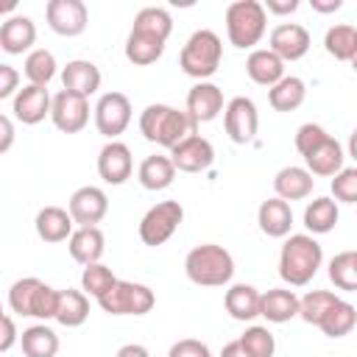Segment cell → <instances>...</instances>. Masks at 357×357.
Instances as JSON below:
<instances>
[{
  "label": "cell",
  "mask_w": 357,
  "mask_h": 357,
  "mask_svg": "<svg viewBox=\"0 0 357 357\" xmlns=\"http://www.w3.org/2000/svg\"><path fill=\"white\" fill-rule=\"evenodd\" d=\"M139 134L162 148H176L190 134H198V126L190 120L187 112H178L167 103H151L139 114Z\"/></svg>",
  "instance_id": "6da1fadb"
},
{
  "label": "cell",
  "mask_w": 357,
  "mask_h": 357,
  "mask_svg": "<svg viewBox=\"0 0 357 357\" xmlns=\"http://www.w3.org/2000/svg\"><path fill=\"white\" fill-rule=\"evenodd\" d=\"M324 262V248L312 234H290L279 251V276L290 287H304L312 282Z\"/></svg>",
  "instance_id": "7a4b0ae2"
},
{
  "label": "cell",
  "mask_w": 357,
  "mask_h": 357,
  "mask_svg": "<svg viewBox=\"0 0 357 357\" xmlns=\"http://www.w3.org/2000/svg\"><path fill=\"white\" fill-rule=\"evenodd\" d=\"M184 273L192 284L201 287H223L234 276V259L231 254L218 243L195 245L184 259Z\"/></svg>",
  "instance_id": "3957f363"
},
{
  "label": "cell",
  "mask_w": 357,
  "mask_h": 357,
  "mask_svg": "<svg viewBox=\"0 0 357 357\" xmlns=\"http://www.w3.org/2000/svg\"><path fill=\"white\" fill-rule=\"evenodd\" d=\"M223 59V42L215 31L201 28L195 33H190V39L184 42L181 53H178V67L184 75L195 78V81H209Z\"/></svg>",
  "instance_id": "277c9868"
},
{
  "label": "cell",
  "mask_w": 357,
  "mask_h": 357,
  "mask_svg": "<svg viewBox=\"0 0 357 357\" xmlns=\"http://www.w3.org/2000/svg\"><path fill=\"white\" fill-rule=\"evenodd\" d=\"M268 31V14L259 0H234L226 6V36L234 47L245 50L259 45Z\"/></svg>",
  "instance_id": "5b68a950"
},
{
  "label": "cell",
  "mask_w": 357,
  "mask_h": 357,
  "mask_svg": "<svg viewBox=\"0 0 357 357\" xmlns=\"http://www.w3.org/2000/svg\"><path fill=\"white\" fill-rule=\"evenodd\" d=\"M56 301H59V290H53L50 284H45L36 276H25L17 279L8 287V307L17 315H28V318H39V321H50L56 315Z\"/></svg>",
  "instance_id": "8992f818"
},
{
  "label": "cell",
  "mask_w": 357,
  "mask_h": 357,
  "mask_svg": "<svg viewBox=\"0 0 357 357\" xmlns=\"http://www.w3.org/2000/svg\"><path fill=\"white\" fill-rule=\"evenodd\" d=\"M98 304L109 315H148L156 304V296L148 284L117 279L114 287L98 298Z\"/></svg>",
  "instance_id": "52a82bcc"
},
{
  "label": "cell",
  "mask_w": 357,
  "mask_h": 357,
  "mask_svg": "<svg viewBox=\"0 0 357 357\" xmlns=\"http://www.w3.org/2000/svg\"><path fill=\"white\" fill-rule=\"evenodd\" d=\"M181 220H184V206L178 201H159V204H153L142 215V220H139V240L145 245H151V248L165 245L178 231Z\"/></svg>",
  "instance_id": "ba28073f"
},
{
  "label": "cell",
  "mask_w": 357,
  "mask_h": 357,
  "mask_svg": "<svg viewBox=\"0 0 357 357\" xmlns=\"http://www.w3.org/2000/svg\"><path fill=\"white\" fill-rule=\"evenodd\" d=\"M95 128L106 139H117L131 123V100L123 92H103L92 109Z\"/></svg>",
  "instance_id": "9c48e42d"
},
{
  "label": "cell",
  "mask_w": 357,
  "mask_h": 357,
  "mask_svg": "<svg viewBox=\"0 0 357 357\" xmlns=\"http://www.w3.org/2000/svg\"><path fill=\"white\" fill-rule=\"evenodd\" d=\"M223 128H226L229 139L237 142V145L254 142L257 128H259V114H257L254 100L245 98V95L231 98V100L223 106Z\"/></svg>",
  "instance_id": "30bf717a"
},
{
  "label": "cell",
  "mask_w": 357,
  "mask_h": 357,
  "mask_svg": "<svg viewBox=\"0 0 357 357\" xmlns=\"http://www.w3.org/2000/svg\"><path fill=\"white\" fill-rule=\"evenodd\" d=\"M50 120L61 134H78L89 123V100L61 89L59 95L50 98Z\"/></svg>",
  "instance_id": "8fae6325"
},
{
  "label": "cell",
  "mask_w": 357,
  "mask_h": 357,
  "mask_svg": "<svg viewBox=\"0 0 357 357\" xmlns=\"http://www.w3.org/2000/svg\"><path fill=\"white\" fill-rule=\"evenodd\" d=\"M45 17L50 31L59 36H81L89 22V11L84 0H47Z\"/></svg>",
  "instance_id": "7c38bea8"
},
{
  "label": "cell",
  "mask_w": 357,
  "mask_h": 357,
  "mask_svg": "<svg viewBox=\"0 0 357 357\" xmlns=\"http://www.w3.org/2000/svg\"><path fill=\"white\" fill-rule=\"evenodd\" d=\"M170 162H173V167L178 173H204L215 162V148H212V142L206 137L190 134L176 148H170Z\"/></svg>",
  "instance_id": "4fadbf2b"
},
{
  "label": "cell",
  "mask_w": 357,
  "mask_h": 357,
  "mask_svg": "<svg viewBox=\"0 0 357 357\" xmlns=\"http://www.w3.org/2000/svg\"><path fill=\"white\" fill-rule=\"evenodd\" d=\"M134 173V156H131V148L120 139H109L100 153H98V176L112 184V187H120L131 178Z\"/></svg>",
  "instance_id": "5bb4252c"
},
{
  "label": "cell",
  "mask_w": 357,
  "mask_h": 357,
  "mask_svg": "<svg viewBox=\"0 0 357 357\" xmlns=\"http://www.w3.org/2000/svg\"><path fill=\"white\" fill-rule=\"evenodd\" d=\"M312 39H310V31L298 22H282L271 31L268 36V50L276 53L282 61H298L307 56Z\"/></svg>",
  "instance_id": "9a60e30c"
},
{
  "label": "cell",
  "mask_w": 357,
  "mask_h": 357,
  "mask_svg": "<svg viewBox=\"0 0 357 357\" xmlns=\"http://www.w3.org/2000/svg\"><path fill=\"white\" fill-rule=\"evenodd\" d=\"M67 212H70L73 223H78V226H98L109 212V198L100 187H92V184L78 187L70 195Z\"/></svg>",
  "instance_id": "2e32d148"
},
{
  "label": "cell",
  "mask_w": 357,
  "mask_h": 357,
  "mask_svg": "<svg viewBox=\"0 0 357 357\" xmlns=\"http://www.w3.org/2000/svg\"><path fill=\"white\" fill-rule=\"evenodd\" d=\"M223 92L218 84L212 81H198L190 92H187V114L190 120L198 126V123H209L215 120L220 112H223Z\"/></svg>",
  "instance_id": "e0dca14e"
},
{
  "label": "cell",
  "mask_w": 357,
  "mask_h": 357,
  "mask_svg": "<svg viewBox=\"0 0 357 357\" xmlns=\"http://www.w3.org/2000/svg\"><path fill=\"white\" fill-rule=\"evenodd\" d=\"M14 117L22 126H36L45 117H50V92H47V86L25 84L22 89H17V95H14Z\"/></svg>",
  "instance_id": "ac0fdd59"
},
{
  "label": "cell",
  "mask_w": 357,
  "mask_h": 357,
  "mask_svg": "<svg viewBox=\"0 0 357 357\" xmlns=\"http://www.w3.org/2000/svg\"><path fill=\"white\" fill-rule=\"evenodd\" d=\"M36 42V25L31 17L25 14H11L8 20H3L0 25V50L11 53V56H22L25 50L31 53Z\"/></svg>",
  "instance_id": "d6986e66"
},
{
  "label": "cell",
  "mask_w": 357,
  "mask_h": 357,
  "mask_svg": "<svg viewBox=\"0 0 357 357\" xmlns=\"http://www.w3.org/2000/svg\"><path fill=\"white\" fill-rule=\"evenodd\" d=\"M100 78L103 75H100L98 64H92L86 59H73V61H67L61 67V84H64V89L67 92H75V95H81L86 100H89V95H95L100 89Z\"/></svg>",
  "instance_id": "ffe728a7"
},
{
  "label": "cell",
  "mask_w": 357,
  "mask_h": 357,
  "mask_svg": "<svg viewBox=\"0 0 357 357\" xmlns=\"http://www.w3.org/2000/svg\"><path fill=\"white\" fill-rule=\"evenodd\" d=\"M67 251L78 265L100 262V257L106 251V237H103V231L98 226H78L67 237Z\"/></svg>",
  "instance_id": "44dd1931"
},
{
  "label": "cell",
  "mask_w": 357,
  "mask_h": 357,
  "mask_svg": "<svg viewBox=\"0 0 357 357\" xmlns=\"http://www.w3.org/2000/svg\"><path fill=\"white\" fill-rule=\"evenodd\" d=\"M343 162H346V153H343V145L335 139V137H326L315 151H310L304 156V170L310 176H321V178H332L335 173L343 170Z\"/></svg>",
  "instance_id": "7402d4cb"
},
{
  "label": "cell",
  "mask_w": 357,
  "mask_h": 357,
  "mask_svg": "<svg viewBox=\"0 0 357 357\" xmlns=\"http://www.w3.org/2000/svg\"><path fill=\"white\" fill-rule=\"evenodd\" d=\"M312 187L315 178L298 165H287L273 176V192L282 201H304L312 195Z\"/></svg>",
  "instance_id": "603a6c76"
},
{
  "label": "cell",
  "mask_w": 357,
  "mask_h": 357,
  "mask_svg": "<svg viewBox=\"0 0 357 357\" xmlns=\"http://www.w3.org/2000/svg\"><path fill=\"white\" fill-rule=\"evenodd\" d=\"M257 223H259V231L268 234V237H287L290 234V226H293V209L287 201L282 198H268L259 204L257 209Z\"/></svg>",
  "instance_id": "cb8c5ba5"
},
{
  "label": "cell",
  "mask_w": 357,
  "mask_h": 357,
  "mask_svg": "<svg viewBox=\"0 0 357 357\" xmlns=\"http://www.w3.org/2000/svg\"><path fill=\"white\" fill-rule=\"evenodd\" d=\"M259 315L271 324H287L298 315V296L287 287H271L268 293H259Z\"/></svg>",
  "instance_id": "d4e9b609"
},
{
  "label": "cell",
  "mask_w": 357,
  "mask_h": 357,
  "mask_svg": "<svg viewBox=\"0 0 357 357\" xmlns=\"http://www.w3.org/2000/svg\"><path fill=\"white\" fill-rule=\"evenodd\" d=\"M245 73H248V78H251L254 84L271 89L276 81L284 78V61H282L276 53H271L268 47H257V50H251L248 59H245Z\"/></svg>",
  "instance_id": "484cf974"
},
{
  "label": "cell",
  "mask_w": 357,
  "mask_h": 357,
  "mask_svg": "<svg viewBox=\"0 0 357 357\" xmlns=\"http://www.w3.org/2000/svg\"><path fill=\"white\" fill-rule=\"evenodd\" d=\"M33 226H36L39 240H45V243H64L73 234L75 223H73L67 209H61V206H42L36 212Z\"/></svg>",
  "instance_id": "4316f807"
},
{
  "label": "cell",
  "mask_w": 357,
  "mask_h": 357,
  "mask_svg": "<svg viewBox=\"0 0 357 357\" xmlns=\"http://www.w3.org/2000/svg\"><path fill=\"white\" fill-rule=\"evenodd\" d=\"M223 307L234 321H254L259 315V290L254 284H231L223 296Z\"/></svg>",
  "instance_id": "83f0119b"
},
{
  "label": "cell",
  "mask_w": 357,
  "mask_h": 357,
  "mask_svg": "<svg viewBox=\"0 0 357 357\" xmlns=\"http://www.w3.org/2000/svg\"><path fill=\"white\" fill-rule=\"evenodd\" d=\"M137 178L145 190L151 192H159V190H167L176 178V167L170 162V156H162V153H153V156H145L139 170H137Z\"/></svg>",
  "instance_id": "f1b7e54d"
},
{
  "label": "cell",
  "mask_w": 357,
  "mask_h": 357,
  "mask_svg": "<svg viewBox=\"0 0 357 357\" xmlns=\"http://www.w3.org/2000/svg\"><path fill=\"white\" fill-rule=\"evenodd\" d=\"M89 318V296H84L81 290H59V301H56V315L53 321H59L67 329L81 326Z\"/></svg>",
  "instance_id": "f546056e"
},
{
  "label": "cell",
  "mask_w": 357,
  "mask_h": 357,
  "mask_svg": "<svg viewBox=\"0 0 357 357\" xmlns=\"http://www.w3.org/2000/svg\"><path fill=\"white\" fill-rule=\"evenodd\" d=\"M307 98V84L298 75H284L268 89V100L276 112H296Z\"/></svg>",
  "instance_id": "4dcf8cb0"
},
{
  "label": "cell",
  "mask_w": 357,
  "mask_h": 357,
  "mask_svg": "<svg viewBox=\"0 0 357 357\" xmlns=\"http://www.w3.org/2000/svg\"><path fill=\"white\" fill-rule=\"evenodd\" d=\"M337 218H340L337 201H332V198H326V195L310 201L307 209H304L307 234H329V231L337 226Z\"/></svg>",
  "instance_id": "1f68e13d"
},
{
  "label": "cell",
  "mask_w": 357,
  "mask_h": 357,
  "mask_svg": "<svg viewBox=\"0 0 357 357\" xmlns=\"http://www.w3.org/2000/svg\"><path fill=\"white\" fill-rule=\"evenodd\" d=\"M20 346L25 357H56L59 354V335L47 324H33L22 329Z\"/></svg>",
  "instance_id": "d6a6232c"
},
{
  "label": "cell",
  "mask_w": 357,
  "mask_h": 357,
  "mask_svg": "<svg viewBox=\"0 0 357 357\" xmlns=\"http://www.w3.org/2000/svg\"><path fill=\"white\" fill-rule=\"evenodd\" d=\"M324 50L335 61H354L357 59V28L349 22L332 25L324 36Z\"/></svg>",
  "instance_id": "836d02e7"
},
{
  "label": "cell",
  "mask_w": 357,
  "mask_h": 357,
  "mask_svg": "<svg viewBox=\"0 0 357 357\" xmlns=\"http://www.w3.org/2000/svg\"><path fill=\"white\" fill-rule=\"evenodd\" d=\"M165 53V42L151 36V33H139V31H131L128 39H126V59L137 67H148L153 61H159Z\"/></svg>",
  "instance_id": "e575fe53"
},
{
  "label": "cell",
  "mask_w": 357,
  "mask_h": 357,
  "mask_svg": "<svg viewBox=\"0 0 357 357\" xmlns=\"http://www.w3.org/2000/svg\"><path fill=\"white\" fill-rule=\"evenodd\" d=\"M354 324H357V310H354V304L337 298V301L326 310V315L321 318L318 329H321L326 337H346V335L354 329Z\"/></svg>",
  "instance_id": "d590c367"
},
{
  "label": "cell",
  "mask_w": 357,
  "mask_h": 357,
  "mask_svg": "<svg viewBox=\"0 0 357 357\" xmlns=\"http://www.w3.org/2000/svg\"><path fill=\"white\" fill-rule=\"evenodd\" d=\"M56 56L45 47H33L28 56H25V64H22V73L28 78V84L33 86H47L53 78H56Z\"/></svg>",
  "instance_id": "8d00e7d4"
},
{
  "label": "cell",
  "mask_w": 357,
  "mask_h": 357,
  "mask_svg": "<svg viewBox=\"0 0 357 357\" xmlns=\"http://www.w3.org/2000/svg\"><path fill=\"white\" fill-rule=\"evenodd\" d=\"M131 31L151 33V36H156V39L167 42V36L173 33V20H170V14H167L165 8H159V6H145V8H139V11H137Z\"/></svg>",
  "instance_id": "74e56055"
},
{
  "label": "cell",
  "mask_w": 357,
  "mask_h": 357,
  "mask_svg": "<svg viewBox=\"0 0 357 357\" xmlns=\"http://www.w3.org/2000/svg\"><path fill=\"white\" fill-rule=\"evenodd\" d=\"M329 282L346 293L357 290V251L349 248L329 259Z\"/></svg>",
  "instance_id": "f35d334b"
},
{
  "label": "cell",
  "mask_w": 357,
  "mask_h": 357,
  "mask_svg": "<svg viewBox=\"0 0 357 357\" xmlns=\"http://www.w3.org/2000/svg\"><path fill=\"white\" fill-rule=\"evenodd\" d=\"M117 276L112 273L109 265L103 262H92V265H84V273H81V293L84 296H92L95 301L100 296H106L112 287H114Z\"/></svg>",
  "instance_id": "ab89813d"
},
{
  "label": "cell",
  "mask_w": 357,
  "mask_h": 357,
  "mask_svg": "<svg viewBox=\"0 0 357 357\" xmlns=\"http://www.w3.org/2000/svg\"><path fill=\"white\" fill-rule=\"evenodd\" d=\"M337 298H340V296H335L332 290H310L304 298H298V318L307 321V324H312V326H318L321 318L326 315V310H329Z\"/></svg>",
  "instance_id": "60d3db41"
},
{
  "label": "cell",
  "mask_w": 357,
  "mask_h": 357,
  "mask_svg": "<svg viewBox=\"0 0 357 357\" xmlns=\"http://www.w3.org/2000/svg\"><path fill=\"white\" fill-rule=\"evenodd\" d=\"M237 340L248 357H273V351H276V340L268 326H248Z\"/></svg>",
  "instance_id": "b9f144b4"
},
{
  "label": "cell",
  "mask_w": 357,
  "mask_h": 357,
  "mask_svg": "<svg viewBox=\"0 0 357 357\" xmlns=\"http://www.w3.org/2000/svg\"><path fill=\"white\" fill-rule=\"evenodd\" d=\"M332 195L340 204H357V167H343L332 176Z\"/></svg>",
  "instance_id": "7bdbcfd3"
},
{
  "label": "cell",
  "mask_w": 357,
  "mask_h": 357,
  "mask_svg": "<svg viewBox=\"0 0 357 357\" xmlns=\"http://www.w3.org/2000/svg\"><path fill=\"white\" fill-rule=\"evenodd\" d=\"M326 137H329V134H326L324 126H318V123H304V126H298V131H296V151H298L301 156H307V153L315 151Z\"/></svg>",
  "instance_id": "ee69618b"
},
{
  "label": "cell",
  "mask_w": 357,
  "mask_h": 357,
  "mask_svg": "<svg viewBox=\"0 0 357 357\" xmlns=\"http://www.w3.org/2000/svg\"><path fill=\"white\" fill-rule=\"evenodd\" d=\"M167 357H212V351H209L206 343H201L195 337H181L170 346Z\"/></svg>",
  "instance_id": "f6af8a7d"
},
{
  "label": "cell",
  "mask_w": 357,
  "mask_h": 357,
  "mask_svg": "<svg viewBox=\"0 0 357 357\" xmlns=\"http://www.w3.org/2000/svg\"><path fill=\"white\" fill-rule=\"evenodd\" d=\"M17 340H20V332H17L14 318L6 315V312H0V354L8 351V349H14Z\"/></svg>",
  "instance_id": "bcb514c9"
},
{
  "label": "cell",
  "mask_w": 357,
  "mask_h": 357,
  "mask_svg": "<svg viewBox=\"0 0 357 357\" xmlns=\"http://www.w3.org/2000/svg\"><path fill=\"white\" fill-rule=\"evenodd\" d=\"M20 89V73L11 64H0V100L8 95H17Z\"/></svg>",
  "instance_id": "7dc6e473"
},
{
  "label": "cell",
  "mask_w": 357,
  "mask_h": 357,
  "mask_svg": "<svg viewBox=\"0 0 357 357\" xmlns=\"http://www.w3.org/2000/svg\"><path fill=\"white\" fill-rule=\"evenodd\" d=\"M298 0H265L262 3V8H265V14H276V17H284V14H293V11H298Z\"/></svg>",
  "instance_id": "c3c4849f"
},
{
  "label": "cell",
  "mask_w": 357,
  "mask_h": 357,
  "mask_svg": "<svg viewBox=\"0 0 357 357\" xmlns=\"http://www.w3.org/2000/svg\"><path fill=\"white\" fill-rule=\"evenodd\" d=\"M14 123H11V117H6V114H0V153H6V151H11V145H14Z\"/></svg>",
  "instance_id": "681fc988"
},
{
  "label": "cell",
  "mask_w": 357,
  "mask_h": 357,
  "mask_svg": "<svg viewBox=\"0 0 357 357\" xmlns=\"http://www.w3.org/2000/svg\"><path fill=\"white\" fill-rule=\"evenodd\" d=\"M310 6L318 14H332V11H340L343 8V0H310Z\"/></svg>",
  "instance_id": "f907efd6"
},
{
  "label": "cell",
  "mask_w": 357,
  "mask_h": 357,
  "mask_svg": "<svg viewBox=\"0 0 357 357\" xmlns=\"http://www.w3.org/2000/svg\"><path fill=\"white\" fill-rule=\"evenodd\" d=\"M114 357H151V351L145 346H139V343H126V346L117 349Z\"/></svg>",
  "instance_id": "816d5d0a"
},
{
  "label": "cell",
  "mask_w": 357,
  "mask_h": 357,
  "mask_svg": "<svg viewBox=\"0 0 357 357\" xmlns=\"http://www.w3.org/2000/svg\"><path fill=\"white\" fill-rule=\"evenodd\" d=\"M220 357H248V354H245V349L240 346V340H231V343H226V346L220 349Z\"/></svg>",
  "instance_id": "f5cc1de1"
},
{
  "label": "cell",
  "mask_w": 357,
  "mask_h": 357,
  "mask_svg": "<svg viewBox=\"0 0 357 357\" xmlns=\"http://www.w3.org/2000/svg\"><path fill=\"white\" fill-rule=\"evenodd\" d=\"M14 11H17V0H0V17H3V14L11 17Z\"/></svg>",
  "instance_id": "db71d44e"
},
{
  "label": "cell",
  "mask_w": 357,
  "mask_h": 357,
  "mask_svg": "<svg viewBox=\"0 0 357 357\" xmlns=\"http://www.w3.org/2000/svg\"><path fill=\"white\" fill-rule=\"evenodd\" d=\"M0 312H3V304H0Z\"/></svg>",
  "instance_id": "11a10c76"
}]
</instances>
